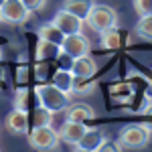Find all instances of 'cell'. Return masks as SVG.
<instances>
[{
	"mask_svg": "<svg viewBox=\"0 0 152 152\" xmlns=\"http://www.w3.org/2000/svg\"><path fill=\"white\" fill-rule=\"evenodd\" d=\"M53 124V112L39 105L33 112V128H41V126H51Z\"/></svg>",
	"mask_w": 152,
	"mask_h": 152,
	"instance_id": "18",
	"label": "cell"
},
{
	"mask_svg": "<svg viewBox=\"0 0 152 152\" xmlns=\"http://www.w3.org/2000/svg\"><path fill=\"white\" fill-rule=\"evenodd\" d=\"M91 6H94V0H65V2H63V8L69 10V12H73V14L79 16L81 20L87 18Z\"/></svg>",
	"mask_w": 152,
	"mask_h": 152,
	"instance_id": "13",
	"label": "cell"
},
{
	"mask_svg": "<svg viewBox=\"0 0 152 152\" xmlns=\"http://www.w3.org/2000/svg\"><path fill=\"white\" fill-rule=\"evenodd\" d=\"M132 4H134V10L140 16L152 14V0H132Z\"/></svg>",
	"mask_w": 152,
	"mask_h": 152,
	"instance_id": "21",
	"label": "cell"
},
{
	"mask_svg": "<svg viewBox=\"0 0 152 152\" xmlns=\"http://www.w3.org/2000/svg\"><path fill=\"white\" fill-rule=\"evenodd\" d=\"M14 105H16V107H20V110H26V91H24V89H20V91L16 94Z\"/></svg>",
	"mask_w": 152,
	"mask_h": 152,
	"instance_id": "26",
	"label": "cell"
},
{
	"mask_svg": "<svg viewBox=\"0 0 152 152\" xmlns=\"http://www.w3.org/2000/svg\"><path fill=\"white\" fill-rule=\"evenodd\" d=\"M102 142H104V134H102V130L85 128L83 136L75 142L73 146H75L77 150H81V152H97V148H99Z\"/></svg>",
	"mask_w": 152,
	"mask_h": 152,
	"instance_id": "8",
	"label": "cell"
},
{
	"mask_svg": "<svg viewBox=\"0 0 152 152\" xmlns=\"http://www.w3.org/2000/svg\"><path fill=\"white\" fill-rule=\"evenodd\" d=\"M144 126H146V128L152 132V107L144 112Z\"/></svg>",
	"mask_w": 152,
	"mask_h": 152,
	"instance_id": "27",
	"label": "cell"
},
{
	"mask_svg": "<svg viewBox=\"0 0 152 152\" xmlns=\"http://www.w3.org/2000/svg\"><path fill=\"white\" fill-rule=\"evenodd\" d=\"M150 81H152V71H150Z\"/></svg>",
	"mask_w": 152,
	"mask_h": 152,
	"instance_id": "29",
	"label": "cell"
},
{
	"mask_svg": "<svg viewBox=\"0 0 152 152\" xmlns=\"http://www.w3.org/2000/svg\"><path fill=\"white\" fill-rule=\"evenodd\" d=\"M39 39L51 41V43H55V45L61 47V43H63L65 35H63V31H59V26L55 23H47V24H43V26L39 28Z\"/></svg>",
	"mask_w": 152,
	"mask_h": 152,
	"instance_id": "14",
	"label": "cell"
},
{
	"mask_svg": "<svg viewBox=\"0 0 152 152\" xmlns=\"http://www.w3.org/2000/svg\"><path fill=\"white\" fill-rule=\"evenodd\" d=\"M28 144L35 150H55L59 146V132L53 130L51 126H41V128H33L28 132Z\"/></svg>",
	"mask_w": 152,
	"mask_h": 152,
	"instance_id": "4",
	"label": "cell"
},
{
	"mask_svg": "<svg viewBox=\"0 0 152 152\" xmlns=\"http://www.w3.org/2000/svg\"><path fill=\"white\" fill-rule=\"evenodd\" d=\"M148 140H150V130L144 124H130L120 132L118 146L128 150H140L148 144Z\"/></svg>",
	"mask_w": 152,
	"mask_h": 152,
	"instance_id": "2",
	"label": "cell"
},
{
	"mask_svg": "<svg viewBox=\"0 0 152 152\" xmlns=\"http://www.w3.org/2000/svg\"><path fill=\"white\" fill-rule=\"evenodd\" d=\"M6 128L10 130L12 134H26V130H28V116H26V110L14 107L10 114L6 116Z\"/></svg>",
	"mask_w": 152,
	"mask_h": 152,
	"instance_id": "11",
	"label": "cell"
},
{
	"mask_svg": "<svg viewBox=\"0 0 152 152\" xmlns=\"http://www.w3.org/2000/svg\"><path fill=\"white\" fill-rule=\"evenodd\" d=\"M136 33H138L142 39L152 41V14H144V16H140V18H138Z\"/></svg>",
	"mask_w": 152,
	"mask_h": 152,
	"instance_id": "19",
	"label": "cell"
},
{
	"mask_svg": "<svg viewBox=\"0 0 152 152\" xmlns=\"http://www.w3.org/2000/svg\"><path fill=\"white\" fill-rule=\"evenodd\" d=\"M61 47L51 43V41H45V39H39V45H37V59L39 61H47V59H55L59 55Z\"/></svg>",
	"mask_w": 152,
	"mask_h": 152,
	"instance_id": "15",
	"label": "cell"
},
{
	"mask_svg": "<svg viewBox=\"0 0 152 152\" xmlns=\"http://www.w3.org/2000/svg\"><path fill=\"white\" fill-rule=\"evenodd\" d=\"M87 23L95 33H104L112 26H118V12L112 6H105V4H94L91 10L87 14V18L83 20Z\"/></svg>",
	"mask_w": 152,
	"mask_h": 152,
	"instance_id": "3",
	"label": "cell"
},
{
	"mask_svg": "<svg viewBox=\"0 0 152 152\" xmlns=\"http://www.w3.org/2000/svg\"><path fill=\"white\" fill-rule=\"evenodd\" d=\"M55 59H57V63H59V69L71 71V65H73V57H71V55H67L65 51H59V55Z\"/></svg>",
	"mask_w": 152,
	"mask_h": 152,
	"instance_id": "22",
	"label": "cell"
},
{
	"mask_svg": "<svg viewBox=\"0 0 152 152\" xmlns=\"http://www.w3.org/2000/svg\"><path fill=\"white\" fill-rule=\"evenodd\" d=\"M2 4H4V0H0V6H2Z\"/></svg>",
	"mask_w": 152,
	"mask_h": 152,
	"instance_id": "28",
	"label": "cell"
},
{
	"mask_svg": "<svg viewBox=\"0 0 152 152\" xmlns=\"http://www.w3.org/2000/svg\"><path fill=\"white\" fill-rule=\"evenodd\" d=\"M53 85H57L65 94H73V73L67 69H59L53 75Z\"/></svg>",
	"mask_w": 152,
	"mask_h": 152,
	"instance_id": "16",
	"label": "cell"
},
{
	"mask_svg": "<svg viewBox=\"0 0 152 152\" xmlns=\"http://www.w3.org/2000/svg\"><path fill=\"white\" fill-rule=\"evenodd\" d=\"M0 12H2V20L10 24H20L28 18L31 10L24 6L20 0H4V4L0 6Z\"/></svg>",
	"mask_w": 152,
	"mask_h": 152,
	"instance_id": "6",
	"label": "cell"
},
{
	"mask_svg": "<svg viewBox=\"0 0 152 152\" xmlns=\"http://www.w3.org/2000/svg\"><path fill=\"white\" fill-rule=\"evenodd\" d=\"M65 118L69 122H79V124H85L89 120L95 118V110L87 104H69L65 107Z\"/></svg>",
	"mask_w": 152,
	"mask_h": 152,
	"instance_id": "9",
	"label": "cell"
},
{
	"mask_svg": "<svg viewBox=\"0 0 152 152\" xmlns=\"http://www.w3.org/2000/svg\"><path fill=\"white\" fill-rule=\"evenodd\" d=\"M85 132V124H79V122H69L65 120L63 126L59 128V140L67 142V144H75Z\"/></svg>",
	"mask_w": 152,
	"mask_h": 152,
	"instance_id": "12",
	"label": "cell"
},
{
	"mask_svg": "<svg viewBox=\"0 0 152 152\" xmlns=\"http://www.w3.org/2000/svg\"><path fill=\"white\" fill-rule=\"evenodd\" d=\"M94 85H95V81L91 77H75L73 75V91L75 94H81V95L89 94L94 89Z\"/></svg>",
	"mask_w": 152,
	"mask_h": 152,
	"instance_id": "20",
	"label": "cell"
},
{
	"mask_svg": "<svg viewBox=\"0 0 152 152\" xmlns=\"http://www.w3.org/2000/svg\"><path fill=\"white\" fill-rule=\"evenodd\" d=\"M37 99H39V105L51 110L53 114L55 112H63L67 105H69V94L61 91L57 85H39L37 87Z\"/></svg>",
	"mask_w": 152,
	"mask_h": 152,
	"instance_id": "1",
	"label": "cell"
},
{
	"mask_svg": "<svg viewBox=\"0 0 152 152\" xmlns=\"http://www.w3.org/2000/svg\"><path fill=\"white\" fill-rule=\"evenodd\" d=\"M20 2H23L31 12H33V10H41V8L45 6V2H47V0H20Z\"/></svg>",
	"mask_w": 152,
	"mask_h": 152,
	"instance_id": "24",
	"label": "cell"
},
{
	"mask_svg": "<svg viewBox=\"0 0 152 152\" xmlns=\"http://www.w3.org/2000/svg\"><path fill=\"white\" fill-rule=\"evenodd\" d=\"M47 75H49V63H37V67H35V79H39V81H43V79H47Z\"/></svg>",
	"mask_w": 152,
	"mask_h": 152,
	"instance_id": "23",
	"label": "cell"
},
{
	"mask_svg": "<svg viewBox=\"0 0 152 152\" xmlns=\"http://www.w3.org/2000/svg\"><path fill=\"white\" fill-rule=\"evenodd\" d=\"M0 20H2V12H0Z\"/></svg>",
	"mask_w": 152,
	"mask_h": 152,
	"instance_id": "30",
	"label": "cell"
},
{
	"mask_svg": "<svg viewBox=\"0 0 152 152\" xmlns=\"http://www.w3.org/2000/svg\"><path fill=\"white\" fill-rule=\"evenodd\" d=\"M120 150V146H118V142H107L104 138V142L99 144V148H97V152H116Z\"/></svg>",
	"mask_w": 152,
	"mask_h": 152,
	"instance_id": "25",
	"label": "cell"
},
{
	"mask_svg": "<svg viewBox=\"0 0 152 152\" xmlns=\"http://www.w3.org/2000/svg\"><path fill=\"white\" fill-rule=\"evenodd\" d=\"M95 71H97V63L95 59L87 53V55H81V57L73 59V65H71V73L75 77H94Z\"/></svg>",
	"mask_w": 152,
	"mask_h": 152,
	"instance_id": "10",
	"label": "cell"
},
{
	"mask_svg": "<svg viewBox=\"0 0 152 152\" xmlns=\"http://www.w3.org/2000/svg\"><path fill=\"white\" fill-rule=\"evenodd\" d=\"M53 23L59 26V31H63V35H73V33H81L83 31V20L79 16H75L73 12L65 10V8H61L55 14Z\"/></svg>",
	"mask_w": 152,
	"mask_h": 152,
	"instance_id": "7",
	"label": "cell"
},
{
	"mask_svg": "<svg viewBox=\"0 0 152 152\" xmlns=\"http://www.w3.org/2000/svg\"><path fill=\"white\" fill-rule=\"evenodd\" d=\"M91 49V43L89 39L83 35V33H73V35H65L63 43H61V51H65L67 55H71L73 59L81 57V55H87Z\"/></svg>",
	"mask_w": 152,
	"mask_h": 152,
	"instance_id": "5",
	"label": "cell"
},
{
	"mask_svg": "<svg viewBox=\"0 0 152 152\" xmlns=\"http://www.w3.org/2000/svg\"><path fill=\"white\" fill-rule=\"evenodd\" d=\"M99 35H102V47H105V49H118L120 47L122 37H120V28L118 26H112V28H107V31L99 33Z\"/></svg>",
	"mask_w": 152,
	"mask_h": 152,
	"instance_id": "17",
	"label": "cell"
}]
</instances>
